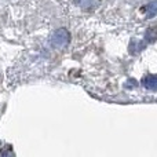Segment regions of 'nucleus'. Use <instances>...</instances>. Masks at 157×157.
Returning a JSON list of instances; mask_svg holds the SVG:
<instances>
[{
    "label": "nucleus",
    "instance_id": "2",
    "mask_svg": "<svg viewBox=\"0 0 157 157\" xmlns=\"http://www.w3.org/2000/svg\"><path fill=\"white\" fill-rule=\"evenodd\" d=\"M142 86L150 91H157V75H149V76L144 77Z\"/></svg>",
    "mask_w": 157,
    "mask_h": 157
},
{
    "label": "nucleus",
    "instance_id": "3",
    "mask_svg": "<svg viewBox=\"0 0 157 157\" xmlns=\"http://www.w3.org/2000/svg\"><path fill=\"white\" fill-rule=\"evenodd\" d=\"M144 11L146 13L147 18H152V17H155L156 14H157V0L147 3V4L144 7Z\"/></svg>",
    "mask_w": 157,
    "mask_h": 157
},
{
    "label": "nucleus",
    "instance_id": "1",
    "mask_svg": "<svg viewBox=\"0 0 157 157\" xmlns=\"http://www.w3.org/2000/svg\"><path fill=\"white\" fill-rule=\"evenodd\" d=\"M69 40H71V35H69V32L66 29L55 30L51 36V44L55 47V48L66 47L69 44Z\"/></svg>",
    "mask_w": 157,
    "mask_h": 157
}]
</instances>
